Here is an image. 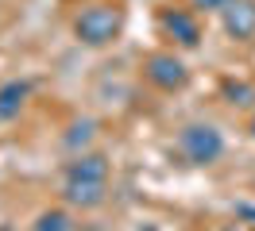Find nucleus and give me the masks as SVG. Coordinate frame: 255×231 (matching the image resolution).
<instances>
[{
  "label": "nucleus",
  "mask_w": 255,
  "mask_h": 231,
  "mask_svg": "<svg viewBox=\"0 0 255 231\" xmlns=\"http://www.w3.org/2000/svg\"><path fill=\"white\" fill-rule=\"evenodd\" d=\"M70 31L81 46L89 50H105L112 46L120 35H124V8L112 4V0H97V4H85L74 19H70Z\"/></svg>",
  "instance_id": "1"
},
{
  "label": "nucleus",
  "mask_w": 255,
  "mask_h": 231,
  "mask_svg": "<svg viewBox=\"0 0 255 231\" xmlns=\"http://www.w3.org/2000/svg\"><path fill=\"white\" fill-rule=\"evenodd\" d=\"M178 154L190 162V166L205 169V166H217L224 158V135L217 123H205V120H193L178 131Z\"/></svg>",
  "instance_id": "2"
},
{
  "label": "nucleus",
  "mask_w": 255,
  "mask_h": 231,
  "mask_svg": "<svg viewBox=\"0 0 255 231\" xmlns=\"http://www.w3.org/2000/svg\"><path fill=\"white\" fill-rule=\"evenodd\" d=\"M143 81L159 92H182L190 85V66L178 50H151L143 58Z\"/></svg>",
  "instance_id": "3"
},
{
  "label": "nucleus",
  "mask_w": 255,
  "mask_h": 231,
  "mask_svg": "<svg viewBox=\"0 0 255 231\" xmlns=\"http://www.w3.org/2000/svg\"><path fill=\"white\" fill-rule=\"evenodd\" d=\"M159 31L182 50L201 46V15L193 8H162L159 12Z\"/></svg>",
  "instance_id": "4"
},
{
  "label": "nucleus",
  "mask_w": 255,
  "mask_h": 231,
  "mask_svg": "<svg viewBox=\"0 0 255 231\" xmlns=\"http://www.w3.org/2000/svg\"><path fill=\"white\" fill-rule=\"evenodd\" d=\"M109 200V181H93V177H66L62 181V204L78 208V212H93Z\"/></svg>",
  "instance_id": "5"
},
{
  "label": "nucleus",
  "mask_w": 255,
  "mask_h": 231,
  "mask_svg": "<svg viewBox=\"0 0 255 231\" xmlns=\"http://www.w3.org/2000/svg\"><path fill=\"white\" fill-rule=\"evenodd\" d=\"M221 27L232 43H252L255 39V0H228L221 12Z\"/></svg>",
  "instance_id": "6"
},
{
  "label": "nucleus",
  "mask_w": 255,
  "mask_h": 231,
  "mask_svg": "<svg viewBox=\"0 0 255 231\" xmlns=\"http://www.w3.org/2000/svg\"><path fill=\"white\" fill-rule=\"evenodd\" d=\"M31 100V81H23V77H12V81H4L0 85V120H19V112L27 108Z\"/></svg>",
  "instance_id": "7"
},
{
  "label": "nucleus",
  "mask_w": 255,
  "mask_h": 231,
  "mask_svg": "<svg viewBox=\"0 0 255 231\" xmlns=\"http://www.w3.org/2000/svg\"><path fill=\"white\" fill-rule=\"evenodd\" d=\"M109 173H112V162L105 158V154H97V151L74 154V162L66 166V177H93V181H109Z\"/></svg>",
  "instance_id": "8"
},
{
  "label": "nucleus",
  "mask_w": 255,
  "mask_h": 231,
  "mask_svg": "<svg viewBox=\"0 0 255 231\" xmlns=\"http://www.w3.org/2000/svg\"><path fill=\"white\" fill-rule=\"evenodd\" d=\"M93 139H97V123L93 120H74L66 127V135H62V147L74 151V154H81V151L93 147Z\"/></svg>",
  "instance_id": "9"
},
{
  "label": "nucleus",
  "mask_w": 255,
  "mask_h": 231,
  "mask_svg": "<svg viewBox=\"0 0 255 231\" xmlns=\"http://www.w3.org/2000/svg\"><path fill=\"white\" fill-rule=\"evenodd\" d=\"M31 231H74V216L66 212V208H43V212L35 216Z\"/></svg>",
  "instance_id": "10"
},
{
  "label": "nucleus",
  "mask_w": 255,
  "mask_h": 231,
  "mask_svg": "<svg viewBox=\"0 0 255 231\" xmlns=\"http://www.w3.org/2000/svg\"><path fill=\"white\" fill-rule=\"evenodd\" d=\"M228 0H186V8H193L197 15H221Z\"/></svg>",
  "instance_id": "11"
},
{
  "label": "nucleus",
  "mask_w": 255,
  "mask_h": 231,
  "mask_svg": "<svg viewBox=\"0 0 255 231\" xmlns=\"http://www.w3.org/2000/svg\"><path fill=\"white\" fill-rule=\"evenodd\" d=\"M248 131H252V139H255V112H252V120H248Z\"/></svg>",
  "instance_id": "12"
},
{
  "label": "nucleus",
  "mask_w": 255,
  "mask_h": 231,
  "mask_svg": "<svg viewBox=\"0 0 255 231\" xmlns=\"http://www.w3.org/2000/svg\"><path fill=\"white\" fill-rule=\"evenodd\" d=\"M0 123H4V120H0Z\"/></svg>",
  "instance_id": "13"
}]
</instances>
